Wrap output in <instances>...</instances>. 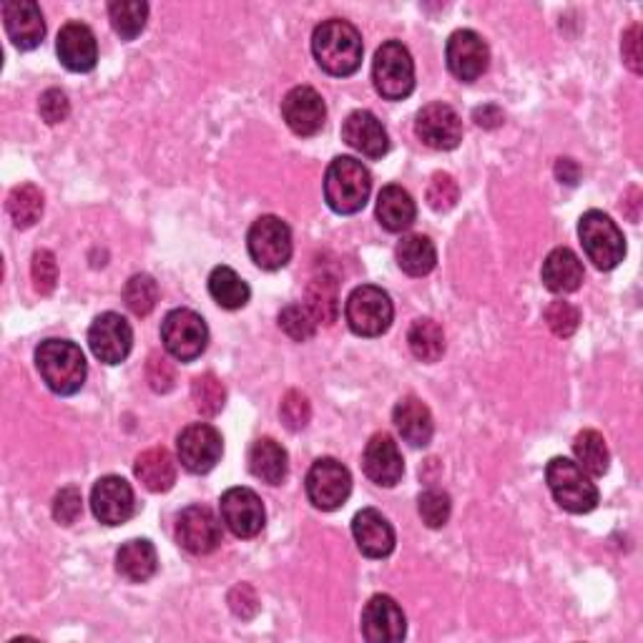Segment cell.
<instances>
[{"label":"cell","instance_id":"6da1fadb","mask_svg":"<svg viewBox=\"0 0 643 643\" xmlns=\"http://www.w3.org/2000/svg\"><path fill=\"white\" fill-rule=\"evenodd\" d=\"M312 53L324 73L344 79V76L358 73L362 66V36L350 21L330 18L314 28Z\"/></svg>","mask_w":643,"mask_h":643},{"label":"cell","instance_id":"7a4b0ae2","mask_svg":"<svg viewBox=\"0 0 643 643\" xmlns=\"http://www.w3.org/2000/svg\"><path fill=\"white\" fill-rule=\"evenodd\" d=\"M36 368L48 390L56 395H76L86 382V358L81 348L69 340H46L36 350Z\"/></svg>","mask_w":643,"mask_h":643},{"label":"cell","instance_id":"3957f363","mask_svg":"<svg viewBox=\"0 0 643 643\" xmlns=\"http://www.w3.org/2000/svg\"><path fill=\"white\" fill-rule=\"evenodd\" d=\"M372 191V177L362 161L338 157L324 174V199L338 214H358L364 209Z\"/></svg>","mask_w":643,"mask_h":643},{"label":"cell","instance_id":"277c9868","mask_svg":"<svg viewBox=\"0 0 643 643\" xmlns=\"http://www.w3.org/2000/svg\"><path fill=\"white\" fill-rule=\"evenodd\" d=\"M545 483H549L555 503L573 515L591 513L599 505L601 495L596 483L579 463H573L569 458H553L545 465Z\"/></svg>","mask_w":643,"mask_h":643},{"label":"cell","instance_id":"5b68a950","mask_svg":"<svg viewBox=\"0 0 643 643\" xmlns=\"http://www.w3.org/2000/svg\"><path fill=\"white\" fill-rule=\"evenodd\" d=\"M579 239L585 257H589L593 267L601 272L616 270L623 262V257H626V239H623L619 224L599 209L585 211L581 217Z\"/></svg>","mask_w":643,"mask_h":643},{"label":"cell","instance_id":"8992f818","mask_svg":"<svg viewBox=\"0 0 643 643\" xmlns=\"http://www.w3.org/2000/svg\"><path fill=\"white\" fill-rule=\"evenodd\" d=\"M372 83L388 101H402L415 91V61L400 41H388L378 48L372 61Z\"/></svg>","mask_w":643,"mask_h":643},{"label":"cell","instance_id":"52a82bcc","mask_svg":"<svg viewBox=\"0 0 643 643\" xmlns=\"http://www.w3.org/2000/svg\"><path fill=\"white\" fill-rule=\"evenodd\" d=\"M395 317V307H392L390 294L374 284H362L352 290L344 304V320H348L350 330L360 338H380L385 334Z\"/></svg>","mask_w":643,"mask_h":643},{"label":"cell","instance_id":"ba28073f","mask_svg":"<svg viewBox=\"0 0 643 643\" xmlns=\"http://www.w3.org/2000/svg\"><path fill=\"white\" fill-rule=\"evenodd\" d=\"M247 247L252 262L264 272H277L290 264L294 244L292 229L280 217H259L247 234Z\"/></svg>","mask_w":643,"mask_h":643},{"label":"cell","instance_id":"9c48e42d","mask_svg":"<svg viewBox=\"0 0 643 643\" xmlns=\"http://www.w3.org/2000/svg\"><path fill=\"white\" fill-rule=\"evenodd\" d=\"M161 342L171 358L179 362H194L209 344V328L204 317L194 310H171L161 322Z\"/></svg>","mask_w":643,"mask_h":643},{"label":"cell","instance_id":"30bf717a","mask_svg":"<svg viewBox=\"0 0 643 643\" xmlns=\"http://www.w3.org/2000/svg\"><path fill=\"white\" fill-rule=\"evenodd\" d=\"M307 498L317 508V511L332 513L348 503L352 493V475L340 460L334 458H320L314 460L310 473L304 480Z\"/></svg>","mask_w":643,"mask_h":643},{"label":"cell","instance_id":"8fae6325","mask_svg":"<svg viewBox=\"0 0 643 643\" xmlns=\"http://www.w3.org/2000/svg\"><path fill=\"white\" fill-rule=\"evenodd\" d=\"M177 453L181 465L189 473L204 475L214 470L224 453V440L217 428L207 425V422H194V425L184 428L177 440Z\"/></svg>","mask_w":643,"mask_h":643},{"label":"cell","instance_id":"7c38bea8","mask_svg":"<svg viewBox=\"0 0 643 643\" xmlns=\"http://www.w3.org/2000/svg\"><path fill=\"white\" fill-rule=\"evenodd\" d=\"M89 344L96 360L103 364H121L131 354L133 330L127 317L103 312L93 320L89 330Z\"/></svg>","mask_w":643,"mask_h":643},{"label":"cell","instance_id":"4fadbf2b","mask_svg":"<svg viewBox=\"0 0 643 643\" xmlns=\"http://www.w3.org/2000/svg\"><path fill=\"white\" fill-rule=\"evenodd\" d=\"M415 133L425 147L435 151H453L463 141V121L453 106L443 101L422 106L415 119Z\"/></svg>","mask_w":643,"mask_h":643},{"label":"cell","instance_id":"5bb4252c","mask_svg":"<svg viewBox=\"0 0 643 643\" xmlns=\"http://www.w3.org/2000/svg\"><path fill=\"white\" fill-rule=\"evenodd\" d=\"M177 541L189 553L209 555L222 545V523L207 505H189L177 518Z\"/></svg>","mask_w":643,"mask_h":643},{"label":"cell","instance_id":"9a60e30c","mask_svg":"<svg viewBox=\"0 0 643 643\" xmlns=\"http://www.w3.org/2000/svg\"><path fill=\"white\" fill-rule=\"evenodd\" d=\"M219 508H222L224 525L237 539H254V535L262 533L267 513L262 498H259L252 488H229L222 495Z\"/></svg>","mask_w":643,"mask_h":643},{"label":"cell","instance_id":"2e32d148","mask_svg":"<svg viewBox=\"0 0 643 643\" xmlns=\"http://www.w3.org/2000/svg\"><path fill=\"white\" fill-rule=\"evenodd\" d=\"M91 511L103 525H123L137 513V495L129 480L106 475L91 491Z\"/></svg>","mask_w":643,"mask_h":643},{"label":"cell","instance_id":"e0dca14e","mask_svg":"<svg viewBox=\"0 0 643 643\" xmlns=\"http://www.w3.org/2000/svg\"><path fill=\"white\" fill-rule=\"evenodd\" d=\"M445 59L450 73L458 81L473 83L488 71L491 51H488V43L475 31H455L448 38Z\"/></svg>","mask_w":643,"mask_h":643},{"label":"cell","instance_id":"ac0fdd59","mask_svg":"<svg viewBox=\"0 0 643 643\" xmlns=\"http://www.w3.org/2000/svg\"><path fill=\"white\" fill-rule=\"evenodd\" d=\"M408 633V619L402 613L400 603L378 593L368 601V606L362 611V636L370 643H398L405 639Z\"/></svg>","mask_w":643,"mask_h":643},{"label":"cell","instance_id":"d6986e66","mask_svg":"<svg viewBox=\"0 0 643 643\" xmlns=\"http://www.w3.org/2000/svg\"><path fill=\"white\" fill-rule=\"evenodd\" d=\"M282 117L297 137H314L328 121V106L324 99L310 86H297L282 101Z\"/></svg>","mask_w":643,"mask_h":643},{"label":"cell","instance_id":"ffe728a7","mask_svg":"<svg viewBox=\"0 0 643 643\" xmlns=\"http://www.w3.org/2000/svg\"><path fill=\"white\" fill-rule=\"evenodd\" d=\"M362 470L374 485L392 488L400 483L402 475H405V463H402V453L392 435L378 433L370 438L362 455Z\"/></svg>","mask_w":643,"mask_h":643},{"label":"cell","instance_id":"44dd1931","mask_svg":"<svg viewBox=\"0 0 643 643\" xmlns=\"http://www.w3.org/2000/svg\"><path fill=\"white\" fill-rule=\"evenodd\" d=\"M3 23L8 38H11L13 46L21 48V51H33V48L43 43V13L33 0H8L3 6Z\"/></svg>","mask_w":643,"mask_h":643},{"label":"cell","instance_id":"7402d4cb","mask_svg":"<svg viewBox=\"0 0 643 643\" xmlns=\"http://www.w3.org/2000/svg\"><path fill=\"white\" fill-rule=\"evenodd\" d=\"M56 51L66 69L73 73H89L99 63V43L93 31L86 23H66L56 41Z\"/></svg>","mask_w":643,"mask_h":643},{"label":"cell","instance_id":"603a6c76","mask_svg":"<svg viewBox=\"0 0 643 643\" xmlns=\"http://www.w3.org/2000/svg\"><path fill=\"white\" fill-rule=\"evenodd\" d=\"M342 141L368 159H382L390 151V137L370 111H352L342 123Z\"/></svg>","mask_w":643,"mask_h":643},{"label":"cell","instance_id":"cb8c5ba5","mask_svg":"<svg viewBox=\"0 0 643 643\" xmlns=\"http://www.w3.org/2000/svg\"><path fill=\"white\" fill-rule=\"evenodd\" d=\"M352 535L362 555L368 559H388L395 551V528L374 508H364L352 521Z\"/></svg>","mask_w":643,"mask_h":643},{"label":"cell","instance_id":"d4e9b609","mask_svg":"<svg viewBox=\"0 0 643 643\" xmlns=\"http://www.w3.org/2000/svg\"><path fill=\"white\" fill-rule=\"evenodd\" d=\"M392 422H395L400 438L412 448H428L435 435V422L425 402L415 395L402 398L395 410H392Z\"/></svg>","mask_w":643,"mask_h":643},{"label":"cell","instance_id":"484cf974","mask_svg":"<svg viewBox=\"0 0 643 643\" xmlns=\"http://www.w3.org/2000/svg\"><path fill=\"white\" fill-rule=\"evenodd\" d=\"M541 280L553 294H571L583 284V264L569 247H559L545 257Z\"/></svg>","mask_w":643,"mask_h":643},{"label":"cell","instance_id":"4316f807","mask_svg":"<svg viewBox=\"0 0 643 643\" xmlns=\"http://www.w3.org/2000/svg\"><path fill=\"white\" fill-rule=\"evenodd\" d=\"M249 470L267 485H282L290 473V458L277 440L259 438L249 448Z\"/></svg>","mask_w":643,"mask_h":643},{"label":"cell","instance_id":"83f0119b","mask_svg":"<svg viewBox=\"0 0 643 643\" xmlns=\"http://www.w3.org/2000/svg\"><path fill=\"white\" fill-rule=\"evenodd\" d=\"M133 473L151 493H167L177 483V463L167 448H149L137 458Z\"/></svg>","mask_w":643,"mask_h":643},{"label":"cell","instance_id":"f1b7e54d","mask_svg":"<svg viewBox=\"0 0 643 643\" xmlns=\"http://www.w3.org/2000/svg\"><path fill=\"white\" fill-rule=\"evenodd\" d=\"M418 219V207L415 199L410 197V191H405L398 184H390L380 191L378 197V222L388 229L392 234H400L415 224Z\"/></svg>","mask_w":643,"mask_h":643},{"label":"cell","instance_id":"f546056e","mask_svg":"<svg viewBox=\"0 0 643 643\" xmlns=\"http://www.w3.org/2000/svg\"><path fill=\"white\" fill-rule=\"evenodd\" d=\"M117 571L131 583H147L159 571L157 549L149 541H129L117 553Z\"/></svg>","mask_w":643,"mask_h":643},{"label":"cell","instance_id":"4dcf8cb0","mask_svg":"<svg viewBox=\"0 0 643 643\" xmlns=\"http://www.w3.org/2000/svg\"><path fill=\"white\" fill-rule=\"evenodd\" d=\"M304 304L317 324H334L340 317V282L332 274H320L307 284Z\"/></svg>","mask_w":643,"mask_h":643},{"label":"cell","instance_id":"1f68e13d","mask_svg":"<svg viewBox=\"0 0 643 643\" xmlns=\"http://www.w3.org/2000/svg\"><path fill=\"white\" fill-rule=\"evenodd\" d=\"M398 264L400 270L410 277H425L435 270L438 252L430 237L410 234L398 244Z\"/></svg>","mask_w":643,"mask_h":643},{"label":"cell","instance_id":"d6a6232c","mask_svg":"<svg viewBox=\"0 0 643 643\" xmlns=\"http://www.w3.org/2000/svg\"><path fill=\"white\" fill-rule=\"evenodd\" d=\"M209 294L222 310H242L249 302V297H252L249 284L232 267H217V270L209 274Z\"/></svg>","mask_w":643,"mask_h":643},{"label":"cell","instance_id":"836d02e7","mask_svg":"<svg viewBox=\"0 0 643 643\" xmlns=\"http://www.w3.org/2000/svg\"><path fill=\"white\" fill-rule=\"evenodd\" d=\"M408 344L410 352L415 354L420 362L433 364L445 354V332L435 320H415L408 332Z\"/></svg>","mask_w":643,"mask_h":643},{"label":"cell","instance_id":"e575fe53","mask_svg":"<svg viewBox=\"0 0 643 643\" xmlns=\"http://www.w3.org/2000/svg\"><path fill=\"white\" fill-rule=\"evenodd\" d=\"M573 453L575 458H579V465L591 478H601L609 473L611 453H609L606 438H603L599 430H583V433L575 435Z\"/></svg>","mask_w":643,"mask_h":643},{"label":"cell","instance_id":"d590c367","mask_svg":"<svg viewBox=\"0 0 643 643\" xmlns=\"http://www.w3.org/2000/svg\"><path fill=\"white\" fill-rule=\"evenodd\" d=\"M8 214L18 229H31L43 217V194L33 184H21L8 197Z\"/></svg>","mask_w":643,"mask_h":643},{"label":"cell","instance_id":"8d00e7d4","mask_svg":"<svg viewBox=\"0 0 643 643\" xmlns=\"http://www.w3.org/2000/svg\"><path fill=\"white\" fill-rule=\"evenodd\" d=\"M109 18L113 31H117L123 41H133L141 36L149 21V6L143 0H117L109 6Z\"/></svg>","mask_w":643,"mask_h":643},{"label":"cell","instance_id":"74e56055","mask_svg":"<svg viewBox=\"0 0 643 643\" xmlns=\"http://www.w3.org/2000/svg\"><path fill=\"white\" fill-rule=\"evenodd\" d=\"M191 402H194L199 415L214 418L227 405V388L222 385V380H219L217 374L211 372L199 374V378H194V382H191Z\"/></svg>","mask_w":643,"mask_h":643},{"label":"cell","instance_id":"f35d334b","mask_svg":"<svg viewBox=\"0 0 643 643\" xmlns=\"http://www.w3.org/2000/svg\"><path fill=\"white\" fill-rule=\"evenodd\" d=\"M123 302L137 317H149L159 302V284L151 274H133L123 287Z\"/></svg>","mask_w":643,"mask_h":643},{"label":"cell","instance_id":"ab89813d","mask_svg":"<svg viewBox=\"0 0 643 643\" xmlns=\"http://www.w3.org/2000/svg\"><path fill=\"white\" fill-rule=\"evenodd\" d=\"M280 328L284 330L287 338H292L294 342H307L314 338L317 320L312 312L307 310V304H287L280 312Z\"/></svg>","mask_w":643,"mask_h":643},{"label":"cell","instance_id":"60d3db41","mask_svg":"<svg viewBox=\"0 0 643 643\" xmlns=\"http://www.w3.org/2000/svg\"><path fill=\"white\" fill-rule=\"evenodd\" d=\"M545 324H549L555 338H561V340L573 338L575 330H579V324H581L579 307L565 302V300L551 302L549 307H545Z\"/></svg>","mask_w":643,"mask_h":643},{"label":"cell","instance_id":"b9f144b4","mask_svg":"<svg viewBox=\"0 0 643 643\" xmlns=\"http://www.w3.org/2000/svg\"><path fill=\"white\" fill-rule=\"evenodd\" d=\"M418 511L422 523L428 528H443L450 521V511H453V503H450V495L438 491V488H430V491L422 493L418 498Z\"/></svg>","mask_w":643,"mask_h":643},{"label":"cell","instance_id":"7bdbcfd3","mask_svg":"<svg viewBox=\"0 0 643 643\" xmlns=\"http://www.w3.org/2000/svg\"><path fill=\"white\" fill-rule=\"evenodd\" d=\"M458 199H460L458 181L450 174H445V171H438V174H433V179H430V184H428L430 209L438 211V214H445V211L455 209Z\"/></svg>","mask_w":643,"mask_h":643},{"label":"cell","instance_id":"ee69618b","mask_svg":"<svg viewBox=\"0 0 643 643\" xmlns=\"http://www.w3.org/2000/svg\"><path fill=\"white\" fill-rule=\"evenodd\" d=\"M31 277H33V287L38 294L48 297L56 290V284H59V262H56L53 252H48V249H38L31 262Z\"/></svg>","mask_w":643,"mask_h":643},{"label":"cell","instance_id":"f6af8a7d","mask_svg":"<svg viewBox=\"0 0 643 643\" xmlns=\"http://www.w3.org/2000/svg\"><path fill=\"white\" fill-rule=\"evenodd\" d=\"M280 418H282L287 430H292V433H300V430H304L307 422H310V418H312L310 400H307V395H302V392L290 390L280 405Z\"/></svg>","mask_w":643,"mask_h":643},{"label":"cell","instance_id":"bcb514c9","mask_svg":"<svg viewBox=\"0 0 643 643\" xmlns=\"http://www.w3.org/2000/svg\"><path fill=\"white\" fill-rule=\"evenodd\" d=\"M81 513H83V498L79 488L69 485V488H63V491H59V495H56V501H53L56 523L73 525L76 521H79Z\"/></svg>","mask_w":643,"mask_h":643},{"label":"cell","instance_id":"7dc6e473","mask_svg":"<svg viewBox=\"0 0 643 643\" xmlns=\"http://www.w3.org/2000/svg\"><path fill=\"white\" fill-rule=\"evenodd\" d=\"M38 111H41V119L48 123V127L63 123L71 113L69 96H66L61 89H48L41 96V101H38Z\"/></svg>","mask_w":643,"mask_h":643},{"label":"cell","instance_id":"c3c4849f","mask_svg":"<svg viewBox=\"0 0 643 643\" xmlns=\"http://www.w3.org/2000/svg\"><path fill=\"white\" fill-rule=\"evenodd\" d=\"M147 380H149V385L153 392H169L177 382L174 364H171L164 354L153 352L149 358V364H147Z\"/></svg>","mask_w":643,"mask_h":643},{"label":"cell","instance_id":"681fc988","mask_svg":"<svg viewBox=\"0 0 643 643\" xmlns=\"http://www.w3.org/2000/svg\"><path fill=\"white\" fill-rule=\"evenodd\" d=\"M621 53H623V63L629 66L633 73L643 71V59H641V26L633 23L626 33H623V43H621Z\"/></svg>","mask_w":643,"mask_h":643},{"label":"cell","instance_id":"f907efd6","mask_svg":"<svg viewBox=\"0 0 643 643\" xmlns=\"http://www.w3.org/2000/svg\"><path fill=\"white\" fill-rule=\"evenodd\" d=\"M229 603H232V611L237 613L239 619H252L254 613L259 611L257 593L249 583H239L237 589L229 593Z\"/></svg>","mask_w":643,"mask_h":643},{"label":"cell","instance_id":"816d5d0a","mask_svg":"<svg viewBox=\"0 0 643 643\" xmlns=\"http://www.w3.org/2000/svg\"><path fill=\"white\" fill-rule=\"evenodd\" d=\"M555 177H559L561 184L575 187L581 181V167L573 159H559L555 161Z\"/></svg>","mask_w":643,"mask_h":643},{"label":"cell","instance_id":"f5cc1de1","mask_svg":"<svg viewBox=\"0 0 643 643\" xmlns=\"http://www.w3.org/2000/svg\"><path fill=\"white\" fill-rule=\"evenodd\" d=\"M473 119L478 127L483 129H495L503 123V111L498 109V106H483V109H475L473 111Z\"/></svg>","mask_w":643,"mask_h":643}]
</instances>
